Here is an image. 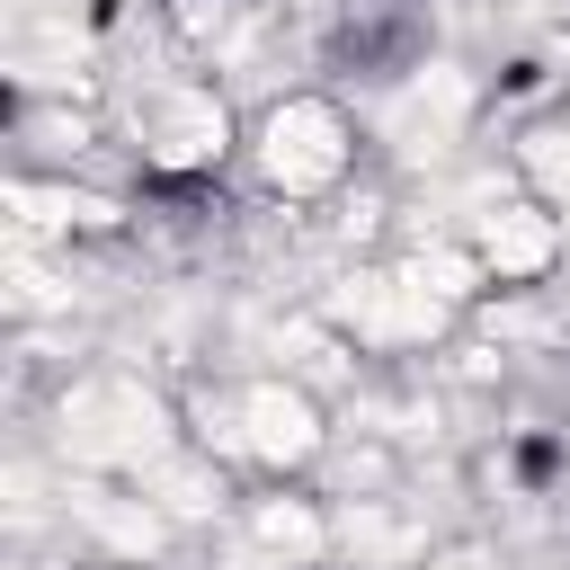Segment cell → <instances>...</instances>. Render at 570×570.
Listing matches in <instances>:
<instances>
[{
    "mask_svg": "<svg viewBox=\"0 0 570 570\" xmlns=\"http://www.w3.org/2000/svg\"><path fill=\"white\" fill-rule=\"evenodd\" d=\"M517 472H525V481H552V472H561V445H552V436H525V445H517Z\"/></svg>",
    "mask_w": 570,
    "mask_h": 570,
    "instance_id": "cell-1",
    "label": "cell"
}]
</instances>
